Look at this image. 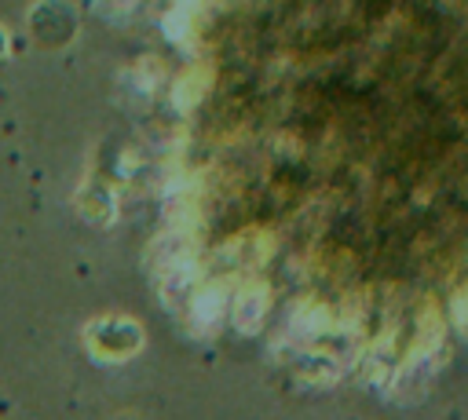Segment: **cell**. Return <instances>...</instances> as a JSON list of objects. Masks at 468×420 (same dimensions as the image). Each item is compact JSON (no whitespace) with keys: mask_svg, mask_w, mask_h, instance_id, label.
<instances>
[{"mask_svg":"<svg viewBox=\"0 0 468 420\" xmlns=\"http://www.w3.org/2000/svg\"><path fill=\"white\" fill-rule=\"evenodd\" d=\"M263 314H267V289H263V285L241 289V296L234 299V314H230L234 329L245 332V336H252V332L263 325Z\"/></svg>","mask_w":468,"mask_h":420,"instance_id":"1","label":"cell"},{"mask_svg":"<svg viewBox=\"0 0 468 420\" xmlns=\"http://www.w3.org/2000/svg\"><path fill=\"white\" fill-rule=\"evenodd\" d=\"M223 307H227V292L219 285H208L205 292H197L190 299V321L197 329H212L219 318H223Z\"/></svg>","mask_w":468,"mask_h":420,"instance_id":"2","label":"cell"},{"mask_svg":"<svg viewBox=\"0 0 468 420\" xmlns=\"http://www.w3.org/2000/svg\"><path fill=\"white\" fill-rule=\"evenodd\" d=\"M296 373L314 387H329L340 380V358L336 354H303V358H296Z\"/></svg>","mask_w":468,"mask_h":420,"instance_id":"3","label":"cell"},{"mask_svg":"<svg viewBox=\"0 0 468 420\" xmlns=\"http://www.w3.org/2000/svg\"><path fill=\"white\" fill-rule=\"evenodd\" d=\"M322 329H325V310L314 307V303H300L289 318V336L292 340H314Z\"/></svg>","mask_w":468,"mask_h":420,"instance_id":"4","label":"cell"},{"mask_svg":"<svg viewBox=\"0 0 468 420\" xmlns=\"http://www.w3.org/2000/svg\"><path fill=\"white\" fill-rule=\"evenodd\" d=\"M457 325H461L464 336H468V299H457Z\"/></svg>","mask_w":468,"mask_h":420,"instance_id":"5","label":"cell"}]
</instances>
